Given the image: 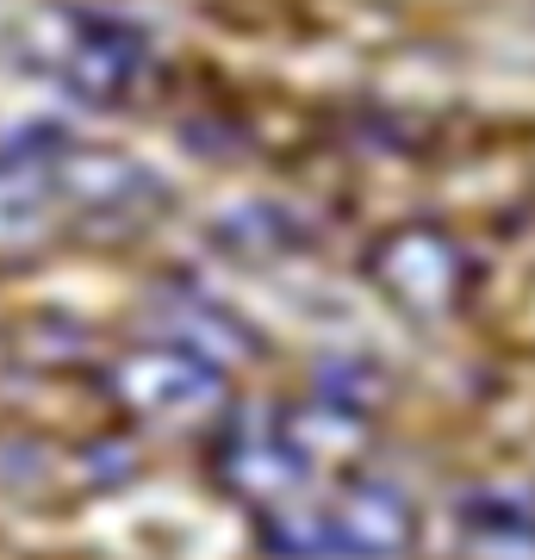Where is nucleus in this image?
<instances>
[{
    "label": "nucleus",
    "instance_id": "nucleus-1",
    "mask_svg": "<svg viewBox=\"0 0 535 560\" xmlns=\"http://www.w3.org/2000/svg\"><path fill=\"white\" fill-rule=\"evenodd\" d=\"M162 206L150 168L44 138L0 150V249H25L69 224H143Z\"/></svg>",
    "mask_w": 535,
    "mask_h": 560
},
{
    "label": "nucleus",
    "instance_id": "nucleus-4",
    "mask_svg": "<svg viewBox=\"0 0 535 560\" xmlns=\"http://www.w3.org/2000/svg\"><path fill=\"white\" fill-rule=\"evenodd\" d=\"M106 386L131 423L143 430H199V423L224 418V368H212L206 355L181 349V342H138L131 355H119L106 368Z\"/></svg>",
    "mask_w": 535,
    "mask_h": 560
},
{
    "label": "nucleus",
    "instance_id": "nucleus-5",
    "mask_svg": "<svg viewBox=\"0 0 535 560\" xmlns=\"http://www.w3.org/2000/svg\"><path fill=\"white\" fill-rule=\"evenodd\" d=\"M317 460H324L317 436L299 418H280V411H268V418H231L219 430L224 486H231L243 504H256L261 517L324 486L317 480Z\"/></svg>",
    "mask_w": 535,
    "mask_h": 560
},
{
    "label": "nucleus",
    "instance_id": "nucleus-3",
    "mask_svg": "<svg viewBox=\"0 0 535 560\" xmlns=\"http://www.w3.org/2000/svg\"><path fill=\"white\" fill-rule=\"evenodd\" d=\"M268 548L287 560H393L411 541V504L398 486L342 480L261 517Z\"/></svg>",
    "mask_w": 535,
    "mask_h": 560
},
{
    "label": "nucleus",
    "instance_id": "nucleus-6",
    "mask_svg": "<svg viewBox=\"0 0 535 560\" xmlns=\"http://www.w3.org/2000/svg\"><path fill=\"white\" fill-rule=\"evenodd\" d=\"M405 243H411L417 268L398 256L393 243H386V249L374 256L380 287H386L398 305H411V312H442V305H449V293H455V256H449V243L430 237V231H405Z\"/></svg>",
    "mask_w": 535,
    "mask_h": 560
},
{
    "label": "nucleus",
    "instance_id": "nucleus-7",
    "mask_svg": "<svg viewBox=\"0 0 535 560\" xmlns=\"http://www.w3.org/2000/svg\"><path fill=\"white\" fill-rule=\"evenodd\" d=\"M461 529H467V541H479V548H530L535 541V511L523 492H511V486H492V492H474V499L461 504Z\"/></svg>",
    "mask_w": 535,
    "mask_h": 560
},
{
    "label": "nucleus",
    "instance_id": "nucleus-2",
    "mask_svg": "<svg viewBox=\"0 0 535 560\" xmlns=\"http://www.w3.org/2000/svg\"><path fill=\"white\" fill-rule=\"evenodd\" d=\"M13 57H20V69H32L38 81L62 88L81 106L131 101L143 81H150V69H156L150 32L138 20H125L113 7H75V0L38 7L20 25Z\"/></svg>",
    "mask_w": 535,
    "mask_h": 560
}]
</instances>
